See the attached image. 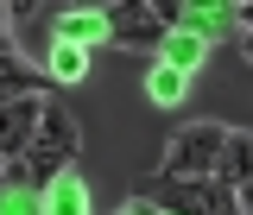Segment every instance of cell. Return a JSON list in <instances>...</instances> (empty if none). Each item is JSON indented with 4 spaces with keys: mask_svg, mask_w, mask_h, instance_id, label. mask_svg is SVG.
Returning a JSON list of instances; mask_svg holds the SVG:
<instances>
[{
    "mask_svg": "<svg viewBox=\"0 0 253 215\" xmlns=\"http://www.w3.org/2000/svg\"><path fill=\"white\" fill-rule=\"evenodd\" d=\"M215 215H241V203H234V196H221V209Z\"/></svg>",
    "mask_w": 253,
    "mask_h": 215,
    "instance_id": "obj_10",
    "label": "cell"
},
{
    "mask_svg": "<svg viewBox=\"0 0 253 215\" xmlns=\"http://www.w3.org/2000/svg\"><path fill=\"white\" fill-rule=\"evenodd\" d=\"M83 63H89V57H83V44H63V51H57V83H76Z\"/></svg>",
    "mask_w": 253,
    "mask_h": 215,
    "instance_id": "obj_8",
    "label": "cell"
},
{
    "mask_svg": "<svg viewBox=\"0 0 253 215\" xmlns=\"http://www.w3.org/2000/svg\"><path fill=\"white\" fill-rule=\"evenodd\" d=\"M221 146H228V127H221V121H190V127H177V139L165 146L158 177H165V184H209Z\"/></svg>",
    "mask_w": 253,
    "mask_h": 215,
    "instance_id": "obj_2",
    "label": "cell"
},
{
    "mask_svg": "<svg viewBox=\"0 0 253 215\" xmlns=\"http://www.w3.org/2000/svg\"><path fill=\"white\" fill-rule=\"evenodd\" d=\"M70 158H76V114H70L63 101H44V108H38V133H32L26 152L6 165V177H13V184H51Z\"/></svg>",
    "mask_w": 253,
    "mask_h": 215,
    "instance_id": "obj_1",
    "label": "cell"
},
{
    "mask_svg": "<svg viewBox=\"0 0 253 215\" xmlns=\"http://www.w3.org/2000/svg\"><path fill=\"white\" fill-rule=\"evenodd\" d=\"M108 38L114 44H133V51H152L158 38H165V26H158V6H108Z\"/></svg>",
    "mask_w": 253,
    "mask_h": 215,
    "instance_id": "obj_3",
    "label": "cell"
},
{
    "mask_svg": "<svg viewBox=\"0 0 253 215\" xmlns=\"http://www.w3.org/2000/svg\"><path fill=\"white\" fill-rule=\"evenodd\" d=\"M152 209H171V215H215V209H221V190H215V184H165V177H158Z\"/></svg>",
    "mask_w": 253,
    "mask_h": 215,
    "instance_id": "obj_4",
    "label": "cell"
},
{
    "mask_svg": "<svg viewBox=\"0 0 253 215\" xmlns=\"http://www.w3.org/2000/svg\"><path fill=\"white\" fill-rule=\"evenodd\" d=\"M126 215H158V209H152V203H133V209H126Z\"/></svg>",
    "mask_w": 253,
    "mask_h": 215,
    "instance_id": "obj_11",
    "label": "cell"
},
{
    "mask_svg": "<svg viewBox=\"0 0 253 215\" xmlns=\"http://www.w3.org/2000/svg\"><path fill=\"white\" fill-rule=\"evenodd\" d=\"M6 101H44V76L26 70L19 57H0V108Z\"/></svg>",
    "mask_w": 253,
    "mask_h": 215,
    "instance_id": "obj_7",
    "label": "cell"
},
{
    "mask_svg": "<svg viewBox=\"0 0 253 215\" xmlns=\"http://www.w3.org/2000/svg\"><path fill=\"white\" fill-rule=\"evenodd\" d=\"M247 171H253V146H247V133H228V146H221L215 171H209V184L241 190V184H247Z\"/></svg>",
    "mask_w": 253,
    "mask_h": 215,
    "instance_id": "obj_6",
    "label": "cell"
},
{
    "mask_svg": "<svg viewBox=\"0 0 253 215\" xmlns=\"http://www.w3.org/2000/svg\"><path fill=\"white\" fill-rule=\"evenodd\" d=\"M38 108H44V101H6V108H0V165H13V158L32 146Z\"/></svg>",
    "mask_w": 253,
    "mask_h": 215,
    "instance_id": "obj_5",
    "label": "cell"
},
{
    "mask_svg": "<svg viewBox=\"0 0 253 215\" xmlns=\"http://www.w3.org/2000/svg\"><path fill=\"white\" fill-rule=\"evenodd\" d=\"M0 177H6V165H0Z\"/></svg>",
    "mask_w": 253,
    "mask_h": 215,
    "instance_id": "obj_12",
    "label": "cell"
},
{
    "mask_svg": "<svg viewBox=\"0 0 253 215\" xmlns=\"http://www.w3.org/2000/svg\"><path fill=\"white\" fill-rule=\"evenodd\" d=\"M0 57H13V32H6V19H0Z\"/></svg>",
    "mask_w": 253,
    "mask_h": 215,
    "instance_id": "obj_9",
    "label": "cell"
}]
</instances>
